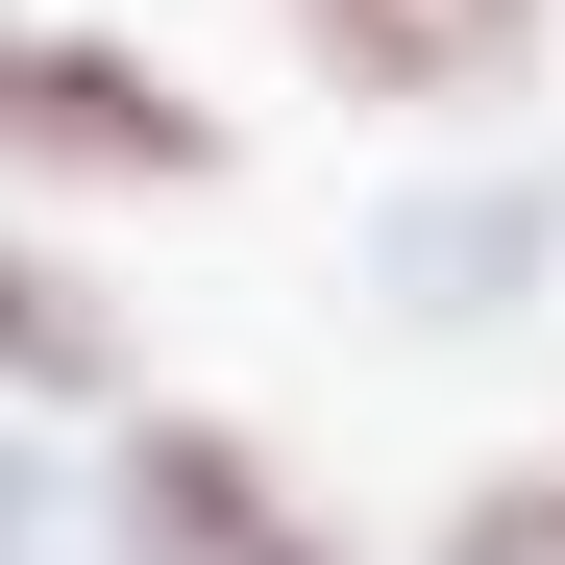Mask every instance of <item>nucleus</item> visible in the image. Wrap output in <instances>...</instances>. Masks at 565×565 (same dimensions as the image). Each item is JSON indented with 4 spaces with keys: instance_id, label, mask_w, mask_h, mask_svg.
Instances as JSON below:
<instances>
[{
    "instance_id": "nucleus-1",
    "label": "nucleus",
    "mask_w": 565,
    "mask_h": 565,
    "mask_svg": "<svg viewBox=\"0 0 565 565\" xmlns=\"http://www.w3.org/2000/svg\"><path fill=\"white\" fill-rule=\"evenodd\" d=\"M222 99L198 74H148L124 25H50V0H0V198H222Z\"/></svg>"
},
{
    "instance_id": "nucleus-2",
    "label": "nucleus",
    "mask_w": 565,
    "mask_h": 565,
    "mask_svg": "<svg viewBox=\"0 0 565 565\" xmlns=\"http://www.w3.org/2000/svg\"><path fill=\"white\" fill-rule=\"evenodd\" d=\"M369 296L394 320H516V296H565V172H418L394 222H369Z\"/></svg>"
},
{
    "instance_id": "nucleus-3",
    "label": "nucleus",
    "mask_w": 565,
    "mask_h": 565,
    "mask_svg": "<svg viewBox=\"0 0 565 565\" xmlns=\"http://www.w3.org/2000/svg\"><path fill=\"white\" fill-rule=\"evenodd\" d=\"M270 25H296L369 124H492L541 74V0H270Z\"/></svg>"
},
{
    "instance_id": "nucleus-4",
    "label": "nucleus",
    "mask_w": 565,
    "mask_h": 565,
    "mask_svg": "<svg viewBox=\"0 0 565 565\" xmlns=\"http://www.w3.org/2000/svg\"><path fill=\"white\" fill-rule=\"evenodd\" d=\"M124 516H148V565H344L246 418H124Z\"/></svg>"
},
{
    "instance_id": "nucleus-5",
    "label": "nucleus",
    "mask_w": 565,
    "mask_h": 565,
    "mask_svg": "<svg viewBox=\"0 0 565 565\" xmlns=\"http://www.w3.org/2000/svg\"><path fill=\"white\" fill-rule=\"evenodd\" d=\"M0 394H25V418H99L124 394V296L74 246H25V222H0Z\"/></svg>"
},
{
    "instance_id": "nucleus-6",
    "label": "nucleus",
    "mask_w": 565,
    "mask_h": 565,
    "mask_svg": "<svg viewBox=\"0 0 565 565\" xmlns=\"http://www.w3.org/2000/svg\"><path fill=\"white\" fill-rule=\"evenodd\" d=\"M0 565H148L124 467H74V443H0Z\"/></svg>"
},
{
    "instance_id": "nucleus-7",
    "label": "nucleus",
    "mask_w": 565,
    "mask_h": 565,
    "mask_svg": "<svg viewBox=\"0 0 565 565\" xmlns=\"http://www.w3.org/2000/svg\"><path fill=\"white\" fill-rule=\"evenodd\" d=\"M443 565H565V443H541V467H492V492L443 516Z\"/></svg>"
}]
</instances>
